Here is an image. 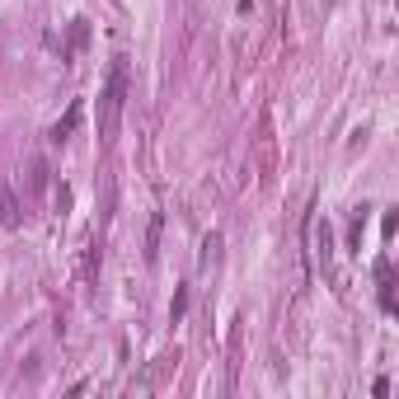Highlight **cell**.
<instances>
[{
	"instance_id": "6da1fadb",
	"label": "cell",
	"mask_w": 399,
	"mask_h": 399,
	"mask_svg": "<svg viewBox=\"0 0 399 399\" xmlns=\"http://www.w3.org/2000/svg\"><path fill=\"white\" fill-rule=\"evenodd\" d=\"M123 99H127V62H113V71L104 80V99H99V137L104 141H113V132H118Z\"/></svg>"
},
{
	"instance_id": "7a4b0ae2",
	"label": "cell",
	"mask_w": 399,
	"mask_h": 399,
	"mask_svg": "<svg viewBox=\"0 0 399 399\" xmlns=\"http://www.w3.org/2000/svg\"><path fill=\"white\" fill-rule=\"evenodd\" d=\"M0 226H10V231L19 226V212H15V193H5V198H0Z\"/></svg>"
},
{
	"instance_id": "3957f363",
	"label": "cell",
	"mask_w": 399,
	"mask_h": 399,
	"mask_svg": "<svg viewBox=\"0 0 399 399\" xmlns=\"http://www.w3.org/2000/svg\"><path fill=\"white\" fill-rule=\"evenodd\" d=\"M85 38H90V29H85V19H76V24H71V57L85 47Z\"/></svg>"
},
{
	"instance_id": "277c9868",
	"label": "cell",
	"mask_w": 399,
	"mask_h": 399,
	"mask_svg": "<svg viewBox=\"0 0 399 399\" xmlns=\"http://www.w3.org/2000/svg\"><path fill=\"white\" fill-rule=\"evenodd\" d=\"M76 123H80V104H71V113H66V123H57V132H52V137L62 141V137H66V132H71Z\"/></svg>"
}]
</instances>
